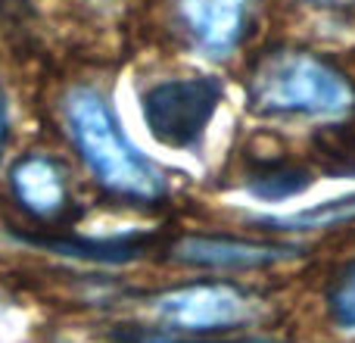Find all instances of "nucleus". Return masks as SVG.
<instances>
[{
    "instance_id": "f257e3e1",
    "label": "nucleus",
    "mask_w": 355,
    "mask_h": 343,
    "mask_svg": "<svg viewBox=\"0 0 355 343\" xmlns=\"http://www.w3.org/2000/svg\"><path fill=\"white\" fill-rule=\"evenodd\" d=\"M66 122L81 160L87 162V169L106 190L128 196V200L162 196L166 181H162L159 169L128 141L112 106L97 91L78 87L69 94Z\"/></svg>"
},
{
    "instance_id": "f03ea898",
    "label": "nucleus",
    "mask_w": 355,
    "mask_h": 343,
    "mask_svg": "<svg viewBox=\"0 0 355 343\" xmlns=\"http://www.w3.org/2000/svg\"><path fill=\"white\" fill-rule=\"evenodd\" d=\"M250 103L262 116H340L355 103L352 85L324 60L281 50L259 62L250 81Z\"/></svg>"
},
{
    "instance_id": "7ed1b4c3",
    "label": "nucleus",
    "mask_w": 355,
    "mask_h": 343,
    "mask_svg": "<svg viewBox=\"0 0 355 343\" xmlns=\"http://www.w3.org/2000/svg\"><path fill=\"white\" fill-rule=\"evenodd\" d=\"M221 103V85L209 75L168 78L141 94V116L156 144L168 150H196Z\"/></svg>"
},
{
    "instance_id": "20e7f679",
    "label": "nucleus",
    "mask_w": 355,
    "mask_h": 343,
    "mask_svg": "<svg viewBox=\"0 0 355 343\" xmlns=\"http://www.w3.org/2000/svg\"><path fill=\"white\" fill-rule=\"evenodd\" d=\"M156 331L168 334H225L256 319L259 303L234 284H184L153 300Z\"/></svg>"
},
{
    "instance_id": "39448f33",
    "label": "nucleus",
    "mask_w": 355,
    "mask_h": 343,
    "mask_svg": "<svg viewBox=\"0 0 355 343\" xmlns=\"http://www.w3.org/2000/svg\"><path fill=\"white\" fill-rule=\"evenodd\" d=\"M250 0H178L181 19L193 47L206 56H227L243 37Z\"/></svg>"
},
{
    "instance_id": "423d86ee",
    "label": "nucleus",
    "mask_w": 355,
    "mask_h": 343,
    "mask_svg": "<svg viewBox=\"0 0 355 343\" xmlns=\"http://www.w3.org/2000/svg\"><path fill=\"white\" fill-rule=\"evenodd\" d=\"M293 250L275 244H256V240L234 237H187L175 246V256L187 265L200 269H262L287 259Z\"/></svg>"
},
{
    "instance_id": "0eeeda50",
    "label": "nucleus",
    "mask_w": 355,
    "mask_h": 343,
    "mask_svg": "<svg viewBox=\"0 0 355 343\" xmlns=\"http://www.w3.org/2000/svg\"><path fill=\"white\" fill-rule=\"evenodd\" d=\"M12 194L22 203L25 212L35 219H60L66 212L69 190L62 172L47 156H25L12 169Z\"/></svg>"
},
{
    "instance_id": "6e6552de",
    "label": "nucleus",
    "mask_w": 355,
    "mask_h": 343,
    "mask_svg": "<svg viewBox=\"0 0 355 343\" xmlns=\"http://www.w3.org/2000/svg\"><path fill=\"white\" fill-rule=\"evenodd\" d=\"M41 246H53L62 256L91 259V262H131L150 246V237L125 234V237H41Z\"/></svg>"
},
{
    "instance_id": "1a4fd4ad",
    "label": "nucleus",
    "mask_w": 355,
    "mask_h": 343,
    "mask_svg": "<svg viewBox=\"0 0 355 343\" xmlns=\"http://www.w3.org/2000/svg\"><path fill=\"white\" fill-rule=\"evenodd\" d=\"M309 184H312V178H309L302 169L277 166V169H268V172H259L256 178H250L246 187H250V194L259 196V200L281 203V200H290V196H300Z\"/></svg>"
},
{
    "instance_id": "9d476101",
    "label": "nucleus",
    "mask_w": 355,
    "mask_h": 343,
    "mask_svg": "<svg viewBox=\"0 0 355 343\" xmlns=\"http://www.w3.org/2000/svg\"><path fill=\"white\" fill-rule=\"evenodd\" d=\"M349 219H355V194L315 203V206L300 209V212L281 215V219H275V225L277 228H331V225H340V221H349Z\"/></svg>"
},
{
    "instance_id": "9b49d317",
    "label": "nucleus",
    "mask_w": 355,
    "mask_h": 343,
    "mask_svg": "<svg viewBox=\"0 0 355 343\" xmlns=\"http://www.w3.org/2000/svg\"><path fill=\"white\" fill-rule=\"evenodd\" d=\"M125 343H281L259 334H168V331H137Z\"/></svg>"
},
{
    "instance_id": "f8f14e48",
    "label": "nucleus",
    "mask_w": 355,
    "mask_h": 343,
    "mask_svg": "<svg viewBox=\"0 0 355 343\" xmlns=\"http://www.w3.org/2000/svg\"><path fill=\"white\" fill-rule=\"evenodd\" d=\"M331 319L343 331H355V262L340 275L337 287L331 290Z\"/></svg>"
},
{
    "instance_id": "ddd939ff",
    "label": "nucleus",
    "mask_w": 355,
    "mask_h": 343,
    "mask_svg": "<svg viewBox=\"0 0 355 343\" xmlns=\"http://www.w3.org/2000/svg\"><path fill=\"white\" fill-rule=\"evenodd\" d=\"M6 135H10V112H6V97H3V87H0V156H3V147H6Z\"/></svg>"
}]
</instances>
